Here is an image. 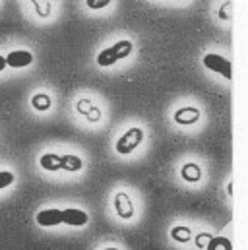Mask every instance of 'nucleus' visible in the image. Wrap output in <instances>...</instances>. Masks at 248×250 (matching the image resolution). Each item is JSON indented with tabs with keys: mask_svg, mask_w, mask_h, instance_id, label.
Instances as JSON below:
<instances>
[{
	"mask_svg": "<svg viewBox=\"0 0 248 250\" xmlns=\"http://www.w3.org/2000/svg\"><path fill=\"white\" fill-rule=\"evenodd\" d=\"M35 219H37V223L41 227H57V225L62 223V209H57V208L41 209Z\"/></svg>",
	"mask_w": 248,
	"mask_h": 250,
	"instance_id": "obj_5",
	"label": "nucleus"
},
{
	"mask_svg": "<svg viewBox=\"0 0 248 250\" xmlns=\"http://www.w3.org/2000/svg\"><path fill=\"white\" fill-rule=\"evenodd\" d=\"M181 175H183V179L186 183H198L202 179V171H200V167L196 163H186L183 167V171H181Z\"/></svg>",
	"mask_w": 248,
	"mask_h": 250,
	"instance_id": "obj_11",
	"label": "nucleus"
},
{
	"mask_svg": "<svg viewBox=\"0 0 248 250\" xmlns=\"http://www.w3.org/2000/svg\"><path fill=\"white\" fill-rule=\"evenodd\" d=\"M130 53H132V41L121 39V41H117L115 45L103 49V51L97 55V64L103 66V68L113 66V64H117L119 61H124Z\"/></svg>",
	"mask_w": 248,
	"mask_h": 250,
	"instance_id": "obj_1",
	"label": "nucleus"
},
{
	"mask_svg": "<svg viewBox=\"0 0 248 250\" xmlns=\"http://www.w3.org/2000/svg\"><path fill=\"white\" fill-rule=\"evenodd\" d=\"M10 185H14V173H10V171H0V190L8 188Z\"/></svg>",
	"mask_w": 248,
	"mask_h": 250,
	"instance_id": "obj_14",
	"label": "nucleus"
},
{
	"mask_svg": "<svg viewBox=\"0 0 248 250\" xmlns=\"http://www.w3.org/2000/svg\"><path fill=\"white\" fill-rule=\"evenodd\" d=\"M107 250H119V249H115V247H109Z\"/></svg>",
	"mask_w": 248,
	"mask_h": 250,
	"instance_id": "obj_18",
	"label": "nucleus"
},
{
	"mask_svg": "<svg viewBox=\"0 0 248 250\" xmlns=\"http://www.w3.org/2000/svg\"><path fill=\"white\" fill-rule=\"evenodd\" d=\"M31 62H33V55L29 51H12L6 57V66H12V68H25Z\"/></svg>",
	"mask_w": 248,
	"mask_h": 250,
	"instance_id": "obj_6",
	"label": "nucleus"
},
{
	"mask_svg": "<svg viewBox=\"0 0 248 250\" xmlns=\"http://www.w3.org/2000/svg\"><path fill=\"white\" fill-rule=\"evenodd\" d=\"M171 239L177 243H188L190 241V229L188 227H175L171 231Z\"/></svg>",
	"mask_w": 248,
	"mask_h": 250,
	"instance_id": "obj_13",
	"label": "nucleus"
},
{
	"mask_svg": "<svg viewBox=\"0 0 248 250\" xmlns=\"http://www.w3.org/2000/svg\"><path fill=\"white\" fill-rule=\"evenodd\" d=\"M31 105L35 111H49L51 109V97L47 93H35L31 99Z\"/></svg>",
	"mask_w": 248,
	"mask_h": 250,
	"instance_id": "obj_12",
	"label": "nucleus"
},
{
	"mask_svg": "<svg viewBox=\"0 0 248 250\" xmlns=\"http://www.w3.org/2000/svg\"><path fill=\"white\" fill-rule=\"evenodd\" d=\"M109 2L111 0H85L87 8H91V10H103V8L109 6Z\"/></svg>",
	"mask_w": 248,
	"mask_h": 250,
	"instance_id": "obj_15",
	"label": "nucleus"
},
{
	"mask_svg": "<svg viewBox=\"0 0 248 250\" xmlns=\"http://www.w3.org/2000/svg\"><path fill=\"white\" fill-rule=\"evenodd\" d=\"M39 165L45 171H61V155L59 153H45L39 157Z\"/></svg>",
	"mask_w": 248,
	"mask_h": 250,
	"instance_id": "obj_10",
	"label": "nucleus"
},
{
	"mask_svg": "<svg viewBox=\"0 0 248 250\" xmlns=\"http://www.w3.org/2000/svg\"><path fill=\"white\" fill-rule=\"evenodd\" d=\"M202 62H204V66H206L207 70L221 74L225 80H233V64H231V61H227L225 57L215 55V53H209V55L204 57Z\"/></svg>",
	"mask_w": 248,
	"mask_h": 250,
	"instance_id": "obj_3",
	"label": "nucleus"
},
{
	"mask_svg": "<svg viewBox=\"0 0 248 250\" xmlns=\"http://www.w3.org/2000/svg\"><path fill=\"white\" fill-rule=\"evenodd\" d=\"M82 167H83V161H82L78 155H72V153H64V155H61V169L62 171L74 173V171H80Z\"/></svg>",
	"mask_w": 248,
	"mask_h": 250,
	"instance_id": "obj_9",
	"label": "nucleus"
},
{
	"mask_svg": "<svg viewBox=\"0 0 248 250\" xmlns=\"http://www.w3.org/2000/svg\"><path fill=\"white\" fill-rule=\"evenodd\" d=\"M115 209H117V213L123 219H130L134 215V206H132V200L128 198V194H124V192L117 194V198H115Z\"/></svg>",
	"mask_w": 248,
	"mask_h": 250,
	"instance_id": "obj_7",
	"label": "nucleus"
},
{
	"mask_svg": "<svg viewBox=\"0 0 248 250\" xmlns=\"http://www.w3.org/2000/svg\"><path fill=\"white\" fill-rule=\"evenodd\" d=\"M144 142V130L142 128H130V130H126L123 136L117 140V153H121V155H128V153H132L140 144Z\"/></svg>",
	"mask_w": 248,
	"mask_h": 250,
	"instance_id": "obj_2",
	"label": "nucleus"
},
{
	"mask_svg": "<svg viewBox=\"0 0 248 250\" xmlns=\"http://www.w3.org/2000/svg\"><path fill=\"white\" fill-rule=\"evenodd\" d=\"M87 221H89V215L83 209H78V208L62 209V223H66L70 227H83Z\"/></svg>",
	"mask_w": 248,
	"mask_h": 250,
	"instance_id": "obj_4",
	"label": "nucleus"
},
{
	"mask_svg": "<svg viewBox=\"0 0 248 250\" xmlns=\"http://www.w3.org/2000/svg\"><path fill=\"white\" fill-rule=\"evenodd\" d=\"M198 119H200V111L196 107H185L175 113V121L179 125H194L198 123Z\"/></svg>",
	"mask_w": 248,
	"mask_h": 250,
	"instance_id": "obj_8",
	"label": "nucleus"
},
{
	"mask_svg": "<svg viewBox=\"0 0 248 250\" xmlns=\"http://www.w3.org/2000/svg\"><path fill=\"white\" fill-rule=\"evenodd\" d=\"M4 68H6V59H4V57H0V72H2Z\"/></svg>",
	"mask_w": 248,
	"mask_h": 250,
	"instance_id": "obj_17",
	"label": "nucleus"
},
{
	"mask_svg": "<svg viewBox=\"0 0 248 250\" xmlns=\"http://www.w3.org/2000/svg\"><path fill=\"white\" fill-rule=\"evenodd\" d=\"M209 239H211V235H206V233H204V235L198 237L196 243H198V247H206V243H209Z\"/></svg>",
	"mask_w": 248,
	"mask_h": 250,
	"instance_id": "obj_16",
	"label": "nucleus"
}]
</instances>
